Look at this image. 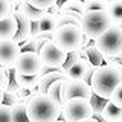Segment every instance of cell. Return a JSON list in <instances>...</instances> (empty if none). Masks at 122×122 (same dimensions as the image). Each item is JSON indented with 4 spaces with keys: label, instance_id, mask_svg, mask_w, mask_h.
Returning <instances> with one entry per match:
<instances>
[{
    "label": "cell",
    "instance_id": "3957f363",
    "mask_svg": "<svg viewBox=\"0 0 122 122\" xmlns=\"http://www.w3.org/2000/svg\"><path fill=\"white\" fill-rule=\"evenodd\" d=\"M110 26H113V23L110 20L107 11L99 9V11H87V12H84L81 17V26L79 28L82 30V35L89 37L90 40L95 41Z\"/></svg>",
    "mask_w": 122,
    "mask_h": 122
},
{
    "label": "cell",
    "instance_id": "ffe728a7",
    "mask_svg": "<svg viewBox=\"0 0 122 122\" xmlns=\"http://www.w3.org/2000/svg\"><path fill=\"white\" fill-rule=\"evenodd\" d=\"M101 114L104 116V119H107L108 122H122V108L121 107H116L110 101L105 104Z\"/></svg>",
    "mask_w": 122,
    "mask_h": 122
},
{
    "label": "cell",
    "instance_id": "ba28073f",
    "mask_svg": "<svg viewBox=\"0 0 122 122\" xmlns=\"http://www.w3.org/2000/svg\"><path fill=\"white\" fill-rule=\"evenodd\" d=\"M38 55H40V58H41L44 66L53 67V69L63 67L64 61H66V58H67V53L56 47V44L53 43L52 40H46L44 41V44L41 46Z\"/></svg>",
    "mask_w": 122,
    "mask_h": 122
},
{
    "label": "cell",
    "instance_id": "ab89813d",
    "mask_svg": "<svg viewBox=\"0 0 122 122\" xmlns=\"http://www.w3.org/2000/svg\"><path fill=\"white\" fill-rule=\"evenodd\" d=\"M64 2H66V0H58V2H56V3H58V5L61 6V5H63V3H64Z\"/></svg>",
    "mask_w": 122,
    "mask_h": 122
},
{
    "label": "cell",
    "instance_id": "b9f144b4",
    "mask_svg": "<svg viewBox=\"0 0 122 122\" xmlns=\"http://www.w3.org/2000/svg\"><path fill=\"white\" fill-rule=\"evenodd\" d=\"M17 2H18V3H20V2H21V0H17Z\"/></svg>",
    "mask_w": 122,
    "mask_h": 122
},
{
    "label": "cell",
    "instance_id": "484cf974",
    "mask_svg": "<svg viewBox=\"0 0 122 122\" xmlns=\"http://www.w3.org/2000/svg\"><path fill=\"white\" fill-rule=\"evenodd\" d=\"M89 101H90L92 108H93V113H102V110H104L105 104L108 102V99L101 98V96H98V95H95V93H93Z\"/></svg>",
    "mask_w": 122,
    "mask_h": 122
},
{
    "label": "cell",
    "instance_id": "ac0fdd59",
    "mask_svg": "<svg viewBox=\"0 0 122 122\" xmlns=\"http://www.w3.org/2000/svg\"><path fill=\"white\" fill-rule=\"evenodd\" d=\"M20 12L25 14V17H28L30 21H38L41 17L44 15L46 11H41V9H37L35 6H32L28 0H21L20 3H18V9Z\"/></svg>",
    "mask_w": 122,
    "mask_h": 122
},
{
    "label": "cell",
    "instance_id": "9c48e42d",
    "mask_svg": "<svg viewBox=\"0 0 122 122\" xmlns=\"http://www.w3.org/2000/svg\"><path fill=\"white\" fill-rule=\"evenodd\" d=\"M21 53L20 44L14 38L0 40V66L5 69H14L18 55Z\"/></svg>",
    "mask_w": 122,
    "mask_h": 122
},
{
    "label": "cell",
    "instance_id": "4dcf8cb0",
    "mask_svg": "<svg viewBox=\"0 0 122 122\" xmlns=\"http://www.w3.org/2000/svg\"><path fill=\"white\" fill-rule=\"evenodd\" d=\"M32 6H35L37 9H41V11H47L51 6H53L58 0H28Z\"/></svg>",
    "mask_w": 122,
    "mask_h": 122
},
{
    "label": "cell",
    "instance_id": "5bb4252c",
    "mask_svg": "<svg viewBox=\"0 0 122 122\" xmlns=\"http://www.w3.org/2000/svg\"><path fill=\"white\" fill-rule=\"evenodd\" d=\"M66 81H67V78L56 79V81H53L51 86H49V89L46 90V95H47L49 98H52L53 101H56L58 104H61V107L66 102V99H64V86H66Z\"/></svg>",
    "mask_w": 122,
    "mask_h": 122
},
{
    "label": "cell",
    "instance_id": "d590c367",
    "mask_svg": "<svg viewBox=\"0 0 122 122\" xmlns=\"http://www.w3.org/2000/svg\"><path fill=\"white\" fill-rule=\"evenodd\" d=\"M47 12L49 14H53V15H60V12H61V6L58 5V3H55L53 6H51L47 9Z\"/></svg>",
    "mask_w": 122,
    "mask_h": 122
},
{
    "label": "cell",
    "instance_id": "2e32d148",
    "mask_svg": "<svg viewBox=\"0 0 122 122\" xmlns=\"http://www.w3.org/2000/svg\"><path fill=\"white\" fill-rule=\"evenodd\" d=\"M105 11L113 25L122 26V0H110Z\"/></svg>",
    "mask_w": 122,
    "mask_h": 122
},
{
    "label": "cell",
    "instance_id": "8fae6325",
    "mask_svg": "<svg viewBox=\"0 0 122 122\" xmlns=\"http://www.w3.org/2000/svg\"><path fill=\"white\" fill-rule=\"evenodd\" d=\"M14 17H15V21H17V32L14 35V40L18 44H21L30 37V23L32 21L28 17H25V14L20 12V11H15Z\"/></svg>",
    "mask_w": 122,
    "mask_h": 122
},
{
    "label": "cell",
    "instance_id": "d6a6232c",
    "mask_svg": "<svg viewBox=\"0 0 122 122\" xmlns=\"http://www.w3.org/2000/svg\"><path fill=\"white\" fill-rule=\"evenodd\" d=\"M8 82H9V78H8V73H6V69L0 66V90H2V89H5Z\"/></svg>",
    "mask_w": 122,
    "mask_h": 122
},
{
    "label": "cell",
    "instance_id": "e575fe53",
    "mask_svg": "<svg viewBox=\"0 0 122 122\" xmlns=\"http://www.w3.org/2000/svg\"><path fill=\"white\" fill-rule=\"evenodd\" d=\"M38 32H40V26H38V21H32V23H30V37H35Z\"/></svg>",
    "mask_w": 122,
    "mask_h": 122
},
{
    "label": "cell",
    "instance_id": "83f0119b",
    "mask_svg": "<svg viewBox=\"0 0 122 122\" xmlns=\"http://www.w3.org/2000/svg\"><path fill=\"white\" fill-rule=\"evenodd\" d=\"M108 101L112 102V104H114L116 107H121L122 108V82H119L116 87H114V90L112 92Z\"/></svg>",
    "mask_w": 122,
    "mask_h": 122
},
{
    "label": "cell",
    "instance_id": "e0dca14e",
    "mask_svg": "<svg viewBox=\"0 0 122 122\" xmlns=\"http://www.w3.org/2000/svg\"><path fill=\"white\" fill-rule=\"evenodd\" d=\"M86 12L84 9V2L82 0H66L61 5V12L60 14H72L81 18L82 14Z\"/></svg>",
    "mask_w": 122,
    "mask_h": 122
},
{
    "label": "cell",
    "instance_id": "d6986e66",
    "mask_svg": "<svg viewBox=\"0 0 122 122\" xmlns=\"http://www.w3.org/2000/svg\"><path fill=\"white\" fill-rule=\"evenodd\" d=\"M40 78H41V73L32 75V76H25V75L15 73V70H14V79L18 84V87H21V89H37Z\"/></svg>",
    "mask_w": 122,
    "mask_h": 122
},
{
    "label": "cell",
    "instance_id": "603a6c76",
    "mask_svg": "<svg viewBox=\"0 0 122 122\" xmlns=\"http://www.w3.org/2000/svg\"><path fill=\"white\" fill-rule=\"evenodd\" d=\"M46 40H41V38H34V37H29L25 43L20 44V49L21 52H40L41 46L44 44Z\"/></svg>",
    "mask_w": 122,
    "mask_h": 122
},
{
    "label": "cell",
    "instance_id": "44dd1931",
    "mask_svg": "<svg viewBox=\"0 0 122 122\" xmlns=\"http://www.w3.org/2000/svg\"><path fill=\"white\" fill-rule=\"evenodd\" d=\"M84 53H86V58L90 61L92 66L98 67V66H102V64H104V60H102V53L96 49V46H95L93 41H92V43L87 46V47H84Z\"/></svg>",
    "mask_w": 122,
    "mask_h": 122
},
{
    "label": "cell",
    "instance_id": "7402d4cb",
    "mask_svg": "<svg viewBox=\"0 0 122 122\" xmlns=\"http://www.w3.org/2000/svg\"><path fill=\"white\" fill-rule=\"evenodd\" d=\"M56 20H58V15L49 14L47 11L44 12V15L38 20V26H40V30H51V32H55V29L58 28L56 25Z\"/></svg>",
    "mask_w": 122,
    "mask_h": 122
},
{
    "label": "cell",
    "instance_id": "6da1fadb",
    "mask_svg": "<svg viewBox=\"0 0 122 122\" xmlns=\"http://www.w3.org/2000/svg\"><path fill=\"white\" fill-rule=\"evenodd\" d=\"M26 113L30 122H55L61 117V104L46 93H38L28 101Z\"/></svg>",
    "mask_w": 122,
    "mask_h": 122
},
{
    "label": "cell",
    "instance_id": "74e56055",
    "mask_svg": "<svg viewBox=\"0 0 122 122\" xmlns=\"http://www.w3.org/2000/svg\"><path fill=\"white\" fill-rule=\"evenodd\" d=\"M81 122H98V121L95 119L93 116H92V117H87V119H84V121H81Z\"/></svg>",
    "mask_w": 122,
    "mask_h": 122
},
{
    "label": "cell",
    "instance_id": "1f68e13d",
    "mask_svg": "<svg viewBox=\"0 0 122 122\" xmlns=\"http://www.w3.org/2000/svg\"><path fill=\"white\" fill-rule=\"evenodd\" d=\"M11 8H9V2L8 0H0V20L6 17H11Z\"/></svg>",
    "mask_w": 122,
    "mask_h": 122
},
{
    "label": "cell",
    "instance_id": "7bdbcfd3",
    "mask_svg": "<svg viewBox=\"0 0 122 122\" xmlns=\"http://www.w3.org/2000/svg\"><path fill=\"white\" fill-rule=\"evenodd\" d=\"M82 2H87V0H82Z\"/></svg>",
    "mask_w": 122,
    "mask_h": 122
},
{
    "label": "cell",
    "instance_id": "30bf717a",
    "mask_svg": "<svg viewBox=\"0 0 122 122\" xmlns=\"http://www.w3.org/2000/svg\"><path fill=\"white\" fill-rule=\"evenodd\" d=\"M93 92H92L90 84H87L82 79H67L64 86V99H72V98H86L90 99Z\"/></svg>",
    "mask_w": 122,
    "mask_h": 122
},
{
    "label": "cell",
    "instance_id": "f35d334b",
    "mask_svg": "<svg viewBox=\"0 0 122 122\" xmlns=\"http://www.w3.org/2000/svg\"><path fill=\"white\" fill-rule=\"evenodd\" d=\"M3 95H5V92H3V89L0 90V105L3 104Z\"/></svg>",
    "mask_w": 122,
    "mask_h": 122
},
{
    "label": "cell",
    "instance_id": "4316f807",
    "mask_svg": "<svg viewBox=\"0 0 122 122\" xmlns=\"http://www.w3.org/2000/svg\"><path fill=\"white\" fill-rule=\"evenodd\" d=\"M110 0H87L84 2V9L87 11H99V9H107Z\"/></svg>",
    "mask_w": 122,
    "mask_h": 122
},
{
    "label": "cell",
    "instance_id": "4fadbf2b",
    "mask_svg": "<svg viewBox=\"0 0 122 122\" xmlns=\"http://www.w3.org/2000/svg\"><path fill=\"white\" fill-rule=\"evenodd\" d=\"M63 78H67L66 72L63 70V69H56V70L53 72H49V73H41V78L40 81H38V86H37V90L38 93H46V90L49 89V86L56 81V79H63Z\"/></svg>",
    "mask_w": 122,
    "mask_h": 122
},
{
    "label": "cell",
    "instance_id": "cb8c5ba5",
    "mask_svg": "<svg viewBox=\"0 0 122 122\" xmlns=\"http://www.w3.org/2000/svg\"><path fill=\"white\" fill-rule=\"evenodd\" d=\"M12 114H14V122H30L26 113V104L25 102H14L12 105Z\"/></svg>",
    "mask_w": 122,
    "mask_h": 122
},
{
    "label": "cell",
    "instance_id": "277c9868",
    "mask_svg": "<svg viewBox=\"0 0 122 122\" xmlns=\"http://www.w3.org/2000/svg\"><path fill=\"white\" fill-rule=\"evenodd\" d=\"M81 40H82V30L79 26H75V25L60 26V28L55 29L52 37V41L56 44V47L66 53L79 49Z\"/></svg>",
    "mask_w": 122,
    "mask_h": 122
},
{
    "label": "cell",
    "instance_id": "8d00e7d4",
    "mask_svg": "<svg viewBox=\"0 0 122 122\" xmlns=\"http://www.w3.org/2000/svg\"><path fill=\"white\" fill-rule=\"evenodd\" d=\"M93 40H90L89 37H86V35H82V40H81V44H79V49H84V47H87V46H89L90 43Z\"/></svg>",
    "mask_w": 122,
    "mask_h": 122
},
{
    "label": "cell",
    "instance_id": "8992f818",
    "mask_svg": "<svg viewBox=\"0 0 122 122\" xmlns=\"http://www.w3.org/2000/svg\"><path fill=\"white\" fill-rule=\"evenodd\" d=\"M93 116V108L90 101L86 98H72L64 102L61 107V117L66 122H81Z\"/></svg>",
    "mask_w": 122,
    "mask_h": 122
},
{
    "label": "cell",
    "instance_id": "60d3db41",
    "mask_svg": "<svg viewBox=\"0 0 122 122\" xmlns=\"http://www.w3.org/2000/svg\"><path fill=\"white\" fill-rule=\"evenodd\" d=\"M55 122H66V121H63V119H58V121H55Z\"/></svg>",
    "mask_w": 122,
    "mask_h": 122
},
{
    "label": "cell",
    "instance_id": "52a82bcc",
    "mask_svg": "<svg viewBox=\"0 0 122 122\" xmlns=\"http://www.w3.org/2000/svg\"><path fill=\"white\" fill-rule=\"evenodd\" d=\"M43 61L37 52H21L17 58V63L14 66L15 73L25 75V76H32L37 73H41L43 69Z\"/></svg>",
    "mask_w": 122,
    "mask_h": 122
},
{
    "label": "cell",
    "instance_id": "7a4b0ae2",
    "mask_svg": "<svg viewBox=\"0 0 122 122\" xmlns=\"http://www.w3.org/2000/svg\"><path fill=\"white\" fill-rule=\"evenodd\" d=\"M119 82H122V70L114 66H107V64L95 67L90 78L92 92L105 99L110 98L112 92Z\"/></svg>",
    "mask_w": 122,
    "mask_h": 122
},
{
    "label": "cell",
    "instance_id": "836d02e7",
    "mask_svg": "<svg viewBox=\"0 0 122 122\" xmlns=\"http://www.w3.org/2000/svg\"><path fill=\"white\" fill-rule=\"evenodd\" d=\"M52 37H53V32H51V30H40V32H38L34 38H41V40H52Z\"/></svg>",
    "mask_w": 122,
    "mask_h": 122
},
{
    "label": "cell",
    "instance_id": "9a60e30c",
    "mask_svg": "<svg viewBox=\"0 0 122 122\" xmlns=\"http://www.w3.org/2000/svg\"><path fill=\"white\" fill-rule=\"evenodd\" d=\"M15 32H17V21H15L14 15L0 20V40L14 38Z\"/></svg>",
    "mask_w": 122,
    "mask_h": 122
},
{
    "label": "cell",
    "instance_id": "7c38bea8",
    "mask_svg": "<svg viewBox=\"0 0 122 122\" xmlns=\"http://www.w3.org/2000/svg\"><path fill=\"white\" fill-rule=\"evenodd\" d=\"M92 69V64L87 58H79L76 63H73L70 67L67 69L66 75L67 79H82L86 78V75L89 73V70Z\"/></svg>",
    "mask_w": 122,
    "mask_h": 122
},
{
    "label": "cell",
    "instance_id": "f546056e",
    "mask_svg": "<svg viewBox=\"0 0 122 122\" xmlns=\"http://www.w3.org/2000/svg\"><path fill=\"white\" fill-rule=\"evenodd\" d=\"M35 95H38V90L37 89H18V98H20V102H25L28 104V101L30 98H34Z\"/></svg>",
    "mask_w": 122,
    "mask_h": 122
},
{
    "label": "cell",
    "instance_id": "d4e9b609",
    "mask_svg": "<svg viewBox=\"0 0 122 122\" xmlns=\"http://www.w3.org/2000/svg\"><path fill=\"white\" fill-rule=\"evenodd\" d=\"M56 25L64 26V25H75V26H81V18L76 17V15L72 14H60L58 15V20H56Z\"/></svg>",
    "mask_w": 122,
    "mask_h": 122
},
{
    "label": "cell",
    "instance_id": "5b68a950",
    "mask_svg": "<svg viewBox=\"0 0 122 122\" xmlns=\"http://www.w3.org/2000/svg\"><path fill=\"white\" fill-rule=\"evenodd\" d=\"M93 43L102 55L107 56L122 55V26H116V25L110 26Z\"/></svg>",
    "mask_w": 122,
    "mask_h": 122
},
{
    "label": "cell",
    "instance_id": "f1b7e54d",
    "mask_svg": "<svg viewBox=\"0 0 122 122\" xmlns=\"http://www.w3.org/2000/svg\"><path fill=\"white\" fill-rule=\"evenodd\" d=\"M0 122H14V114L11 105L6 104L0 105Z\"/></svg>",
    "mask_w": 122,
    "mask_h": 122
}]
</instances>
